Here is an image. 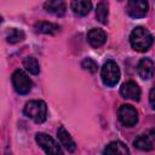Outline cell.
Masks as SVG:
<instances>
[{"mask_svg": "<svg viewBox=\"0 0 155 155\" xmlns=\"http://www.w3.org/2000/svg\"><path fill=\"white\" fill-rule=\"evenodd\" d=\"M137 70H138V75L140 76V79L149 80L154 74L155 64L150 58H142L137 65Z\"/></svg>", "mask_w": 155, "mask_h": 155, "instance_id": "11", "label": "cell"}, {"mask_svg": "<svg viewBox=\"0 0 155 155\" xmlns=\"http://www.w3.org/2000/svg\"><path fill=\"white\" fill-rule=\"evenodd\" d=\"M133 145L139 150H153L155 148V128L148 130L147 132L136 137V139L133 140Z\"/></svg>", "mask_w": 155, "mask_h": 155, "instance_id": "7", "label": "cell"}, {"mask_svg": "<svg viewBox=\"0 0 155 155\" xmlns=\"http://www.w3.org/2000/svg\"><path fill=\"white\" fill-rule=\"evenodd\" d=\"M108 16H109V4L108 1H101L97 4L96 8V18L98 22L102 24H107L108 22Z\"/></svg>", "mask_w": 155, "mask_h": 155, "instance_id": "17", "label": "cell"}, {"mask_svg": "<svg viewBox=\"0 0 155 155\" xmlns=\"http://www.w3.org/2000/svg\"><path fill=\"white\" fill-rule=\"evenodd\" d=\"M35 140L42 148L46 155H63V151L58 145V143L47 133L38 132L35 134Z\"/></svg>", "mask_w": 155, "mask_h": 155, "instance_id": "4", "label": "cell"}, {"mask_svg": "<svg viewBox=\"0 0 155 155\" xmlns=\"http://www.w3.org/2000/svg\"><path fill=\"white\" fill-rule=\"evenodd\" d=\"M153 35L144 27H136L130 35V44L134 51L145 52L153 45Z\"/></svg>", "mask_w": 155, "mask_h": 155, "instance_id": "1", "label": "cell"}, {"mask_svg": "<svg viewBox=\"0 0 155 155\" xmlns=\"http://www.w3.org/2000/svg\"><path fill=\"white\" fill-rule=\"evenodd\" d=\"M44 8L46 10V12L52 13L54 16L62 17L65 15L67 11V4L64 1H59V0H54V1H46L44 4Z\"/></svg>", "mask_w": 155, "mask_h": 155, "instance_id": "14", "label": "cell"}, {"mask_svg": "<svg viewBox=\"0 0 155 155\" xmlns=\"http://www.w3.org/2000/svg\"><path fill=\"white\" fill-rule=\"evenodd\" d=\"M87 40H88V44L92 47L98 48V47H101V46H103L105 44V41H107V33L103 29L93 28V29H91L87 33Z\"/></svg>", "mask_w": 155, "mask_h": 155, "instance_id": "10", "label": "cell"}, {"mask_svg": "<svg viewBox=\"0 0 155 155\" xmlns=\"http://www.w3.org/2000/svg\"><path fill=\"white\" fill-rule=\"evenodd\" d=\"M149 5L145 0H130L126 4V12L132 18H142L148 13Z\"/></svg>", "mask_w": 155, "mask_h": 155, "instance_id": "8", "label": "cell"}, {"mask_svg": "<svg viewBox=\"0 0 155 155\" xmlns=\"http://www.w3.org/2000/svg\"><path fill=\"white\" fill-rule=\"evenodd\" d=\"M102 155H131V154L126 144H124L120 140H114L105 145Z\"/></svg>", "mask_w": 155, "mask_h": 155, "instance_id": "12", "label": "cell"}, {"mask_svg": "<svg viewBox=\"0 0 155 155\" xmlns=\"http://www.w3.org/2000/svg\"><path fill=\"white\" fill-rule=\"evenodd\" d=\"M149 102H150L151 108L155 110V87H153L150 93H149Z\"/></svg>", "mask_w": 155, "mask_h": 155, "instance_id": "21", "label": "cell"}, {"mask_svg": "<svg viewBox=\"0 0 155 155\" xmlns=\"http://www.w3.org/2000/svg\"><path fill=\"white\" fill-rule=\"evenodd\" d=\"M119 119L126 127H132L138 122V111L130 104H122L119 108Z\"/></svg>", "mask_w": 155, "mask_h": 155, "instance_id": "6", "label": "cell"}, {"mask_svg": "<svg viewBox=\"0 0 155 155\" xmlns=\"http://www.w3.org/2000/svg\"><path fill=\"white\" fill-rule=\"evenodd\" d=\"M57 136H58V139H59L61 144H62L69 153L75 151L76 144H75L74 139L71 138V136L69 134V132L64 128V126H59V127H58V130H57Z\"/></svg>", "mask_w": 155, "mask_h": 155, "instance_id": "13", "label": "cell"}, {"mask_svg": "<svg viewBox=\"0 0 155 155\" xmlns=\"http://www.w3.org/2000/svg\"><path fill=\"white\" fill-rule=\"evenodd\" d=\"M23 67L31 75H38L40 73V65H39V62L35 57H31V56L25 57L23 59Z\"/></svg>", "mask_w": 155, "mask_h": 155, "instance_id": "19", "label": "cell"}, {"mask_svg": "<svg viewBox=\"0 0 155 155\" xmlns=\"http://www.w3.org/2000/svg\"><path fill=\"white\" fill-rule=\"evenodd\" d=\"M70 7L75 15L82 17V16L88 15V12L92 8V2L87 0H75L70 2Z\"/></svg>", "mask_w": 155, "mask_h": 155, "instance_id": "15", "label": "cell"}, {"mask_svg": "<svg viewBox=\"0 0 155 155\" xmlns=\"http://www.w3.org/2000/svg\"><path fill=\"white\" fill-rule=\"evenodd\" d=\"M5 38H6V41H7L8 44H17V42L24 40L25 34H24V31L21 30V29L10 28V29H7Z\"/></svg>", "mask_w": 155, "mask_h": 155, "instance_id": "18", "label": "cell"}, {"mask_svg": "<svg viewBox=\"0 0 155 155\" xmlns=\"http://www.w3.org/2000/svg\"><path fill=\"white\" fill-rule=\"evenodd\" d=\"M120 76H121L120 68L114 61H107L103 64L102 70H101V78L105 86L108 87L115 86L119 82Z\"/></svg>", "mask_w": 155, "mask_h": 155, "instance_id": "3", "label": "cell"}, {"mask_svg": "<svg viewBox=\"0 0 155 155\" xmlns=\"http://www.w3.org/2000/svg\"><path fill=\"white\" fill-rule=\"evenodd\" d=\"M81 67H82V69H85V70H87L90 73H96L97 68H98V64L92 58H85L81 62Z\"/></svg>", "mask_w": 155, "mask_h": 155, "instance_id": "20", "label": "cell"}, {"mask_svg": "<svg viewBox=\"0 0 155 155\" xmlns=\"http://www.w3.org/2000/svg\"><path fill=\"white\" fill-rule=\"evenodd\" d=\"M23 113L34 122L42 124L47 117V105L44 101H29L25 104Z\"/></svg>", "mask_w": 155, "mask_h": 155, "instance_id": "2", "label": "cell"}, {"mask_svg": "<svg viewBox=\"0 0 155 155\" xmlns=\"http://www.w3.org/2000/svg\"><path fill=\"white\" fill-rule=\"evenodd\" d=\"M120 93L124 98L126 99H132V101H139L140 98V88L134 81H127L122 84L120 87Z\"/></svg>", "mask_w": 155, "mask_h": 155, "instance_id": "9", "label": "cell"}, {"mask_svg": "<svg viewBox=\"0 0 155 155\" xmlns=\"http://www.w3.org/2000/svg\"><path fill=\"white\" fill-rule=\"evenodd\" d=\"M34 29L38 33L41 34H46V35H54L61 30V27L56 23H51V22H38L34 25Z\"/></svg>", "mask_w": 155, "mask_h": 155, "instance_id": "16", "label": "cell"}, {"mask_svg": "<svg viewBox=\"0 0 155 155\" xmlns=\"http://www.w3.org/2000/svg\"><path fill=\"white\" fill-rule=\"evenodd\" d=\"M11 80H12V85H13L15 91L17 93H19V94H27V93H29V91L33 87L31 80L29 79V76L23 70L17 69L12 74Z\"/></svg>", "mask_w": 155, "mask_h": 155, "instance_id": "5", "label": "cell"}]
</instances>
